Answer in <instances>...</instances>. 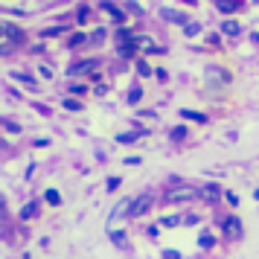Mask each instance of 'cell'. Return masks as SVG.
<instances>
[{
  "label": "cell",
  "instance_id": "cell-1",
  "mask_svg": "<svg viewBox=\"0 0 259 259\" xmlns=\"http://www.w3.org/2000/svg\"><path fill=\"white\" fill-rule=\"evenodd\" d=\"M198 192L192 187H175V189H166L163 192V201L166 204H178V201H189V198H195Z\"/></svg>",
  "mask_w": 259,
  "mask_h": 259
},
{
  "label": "cell",
  "instance_id": "cell-2",
  "mask_svg": "<svg viewBox=\"0 0 259 259\" xmlns=\"http://www.w3.org/2000/svg\"><path fill=\"white\" fill-rule=\"evenodd\" d=\"M152 204H154V195H152V192H143L140 198H134V201H131L128 215H134V219H137V215H146V212L152 210Z\"/></svg>",
  "mask_w": 259,
  "mask_h": 259
},
{
  "label": "cell",
  "instance_id": "cell-3",
  "mask_svg": "<svg viewBox=\"0 0 259 259\" xmlns=\"http://www.w3.org/2000/svg\"><path fill=\"white\" fill-rule=\"evenodd\" d=\"M21 29L18 26H12V24H0V41H9V44H18L21 41Z\"/></svg>",
  "mask_w": 259,
  "mask_h": 259
},
{
  "label": "cell",
  "instance_id": "cell-4",
  "mask_svg": "<svg viewBox=\"0 0 259 259\" xmlns=\"http://www.w3.org/2000/svg\"><path fill=\"white\" fill-rule=\"evenodd\" d=\"M128 210H131V198H122V201L117 204V210L111 212V219H108V227H111L114 222H119V219H125V215H128Z\"/></svg>",
  "mask_w": 259,
  "mask_h": 259
},
{
  "label": "cell",
  "instance_id": "cell-5",
  "mask_svg": "<svg viewBox=\"0 0 259 259\" xmlns=\"http://www.w3.org/2000/svg\"><path fill=\"white\" fill-rule=\"evenodd\" d=\"M99 9H102L105 15H111V18H114L117 24H125V15H122V9H117L114 3H108V0H102V3H99Z\"/></svg>",
  "mask_w": 259,
  "mask_h": 259
},
{
  "label": "cell",
  "instance_id": "cell-6",
  "mask_svg": "<svg viewBox=\"0 0 259 259\" xmlns=\"http://www.w3.org/2000/svg\"><path fill=\"white\" fill-rule=\"evenodd\" d=\"M160 18H163V21H169V24H189L187 15L178 12V9H160Z\"/></svg>",
  "mask_w": 259,
  "mask_h": 259
},
{
  "label": "cell",
  "instance_id": "cell-7",
  "mask_svg": "<svg viewBox=\"0 0 259 259\" xmlns=\"http://www.w3.org/2000/svg\"><path fill=\"white\" fill-rule=\"evenodd\" d=\"M117 53L122 56V59H131V56L137 53V35L128 38V41H119V50H117Z\"/></svg>",
  "mask_w": 259,
  "mask_h": 259
},
{
  "label": "cell",
  "instance_id": "cell-8",
  "mask_svg": "<svg viewBox=\"0 0 259 259\" xmlns=\"http://www.w3.org/2000/svg\"><path fill=\"white\" fill-rule=\"evenodd\" d=\"M224 233H227V236H242V222L233 219V215H230V219H224Z\"/></svg>",
  "mask_w": 259,
  "mask_h": 259
},
{
  "label": "cell",
  "instance_id": "cell-9",
  "mask_svg": "<svg viewBox=\"0 0 259 259\" xmlns=\"http://www.w3.org/2000/svg\"><path fill=\"white\" fill-rule=\"evenodd\" d=\"M96 64H99V61H96V59L79 61V64H73V67H70V76H79V73H88V70H94Z\"/></svg>",
  "mask_w": 259,
  "mask_h": 259
},
{
  "label": "cell",
  "instance_id": "cell-10",
  "mask_svg": "<svg viewBox=\"0 0 259 259\" xmlns=\"http://www.w3.org/2000/svg\"><path fill=\"white\" fill-rule=\"evenodd\" d=\"M38 207H41L38 201H29L24 210H21V219H24V222H26V219H35V215H38Z\"/></svg>",
  "mask_w": 259,
  "mask_h": 259
},
{
  "label": "cell",
  "instance_id": "cell-11",
  "mask_svg": "<svg viewBox=\"0 0 259 259\" xmlns=\"http://www.w3.org/2000/svg\"><path fill=\"white\" fill-rule=\"evenodd\" d=\"M222 32H224V35H239V32H242V26H239V24H236V21H224V24H222Z\"/></svg>",
  "mask_w": 259,
  "mask_h": 259
},
{
  "label": "cell",
  "instance_id": "cell-12",
  "mask_svg": "<svg viewBox=\"0 0 259 259\" xmlns=\"http://www.w3.org/2000/svg\"><path fill=\"white\" fill-rule=\"evenodd\" d=\"M181 117H187V119H192V122H207V114H201V111H181Z\"/></svg>",
  "mask_w": 259,
  "mask_h": 259
},
{
  "label": "cell",
  "instance_id": "cell-13",
  "mask_svg": "<svg viewBox=\"0 0 259 259\" xmlns=\"http://www.w3.org/2000/svg\"><path fill=\"white\" fill-rule=\"evenodd\" d=\"M215 6H219L222 12H236V9H239V3H236V0H215Z\"/></svg>",
  "mask_w": 259,
  "mask_h": 259
},
{
  "label": "cell",
  "instance_id": "cell-14",
  "mask_svg": "<svg viewBox=\"0 0 259 259\" xmlns=\"http://www.w3.org/2000/svg\"><path fill=\"white\" fill-rule=\"evenodd\" d=\"M201 192H204V198H210V201H215L219 195H222V189L215 187V184H210V187H204Z\"/></svg>",
  "mask_w": 259,
  "mask_h": 259
},
{
  "label": "cell",
  "instance_id": "cell-15",
  "mask_svg": "<svg viewBox=\"0 0 259 259\" xmlns=\"http://www.w3.org/2000/svg\"><path fill=\"white\" fill-rule=\"evenodd\" d=\"M160 224H163V227H178V224H184V215H166Z\"/></svg>",
  "mask_w": 259,
  "mask_h": 259
},
{
  "label": "cell",
  "instance_id": "cell-16",
  "mask_svg": "<svg viewBox=\"0 0 259 259\" xmlns=\"http://www.w3.org/2000/svg\"><path fill=\"white\" fill-rule=\"evenodd\" d=\"M117 140H119V143H125V146H128V143H137V140H140V134H137V131H131V134H119Z\"/></svg>",
  "mask_w": 259,
  "mask_h": 259
},
{
  "label": "cell",
  "instance_id": "cell-17",
  "mask_svg": "<svg viewBox=\"0 0 259 259\" xmlns=\"http://www.w3.org/2000/svg\"><path fill=\"white\" fill-rule=\"evenodd\" d=\"M140 99H143V91H140V88H131V91H128V102H131V105H137Z\"/></svg>",
  "mask_w": 259,
  "mask_h": 259
},
{
  "label": "cell",
  "instance_id": "cell-18",
  "mask_svg": "<svg viewBox=\"0 0 259 259\" xmlns=\"http://www.w3.org/2000/svg\"><path fill=\"white\" fill-rule=\"evenodd\" d=\"M44 198H47V204H53V207H56V204H61V195L56 192V189H47V195H44Z\"/></svg>",
  "mask_w": 259,
  "mask_h": 259
},
{
  "label": "cell",
  "instance_id": "cell-19",
  "mask_svg": "<svg viewBox=\"0 0 259 259\" xmlns=\"http://www.w3.org/2000/svg\"><path fill=\"white\" fill-rule=\"evenodd\" d=\"M184 29H187V35L192 38V35H198V32H201V24H195V21H189V24H184Z\"/></svg>",
  "mask_w": 259,
  "mask_h": 259
},
{
  "label": "cell",
  "instance_id": "cell-20",
  "mask_svg": "<svg viewBox=\"0 0 259 259\" xmlns=\"http://www.w3.org/2000/svg\"><path fill=\"white\" fill-rule=\"evenodd\" d=\"M111 239H114V245H119V247H125V245H128V242H125V236H122V230L111 233Z\"/></svg>",
  "mask_w": 259,
  "mask_h": 259
},
{
  "label": "cell",
  "instance_id": "cell-21",
  "mask_svg": "<svg viewBox=\"0 0 259 259\" xmlns=\"http://www.w3.org/2000/svg\"><path fill=\"white\" fill-rule=\"evenodd\" d=\"M137 70H140V76H152V67H149L143 59H137Z\"/></svg>",
  "mask_w": 259,
  "mask_h": 259
},
{
  "label": "cell",
  "instance_id": "cell-22",
  "mask_svg": "<svg viewBox=\"0 0 259 259\" xmlns=\"http://www.w3.org/2000/svg\"><path fill=\"white\" fill-rule=\"evenodd\" d=\"M84 41H88V35L76 32V35H70V47H79V44H84Z\"/></svg>",
  "mask_w": 259,
  "mask_h": 259
},
{
  "label": "cell",
  "instance_id": "cell-23",
  "mask_svg": "<svg viewBox=\"0 0 259 259\" xmlns=\"http://www.w3.org/2000/svg\"><path fill=\"white\" fill-rule=\"evenodd\" d=\"M64 108H67V111H79L82 102H79V99H64Z\"/></svg>",
  "mask_w": 259,
  "mask_h": 259
},
{
  "label": "cell",
  "instance_id": "cell-24",
  "mask_svg": "<svg viewBox=\"0 0 259 259\" xmlns=\"http://www.w3.org/2000/svg\"><path fill=\"white\" fill-rule=\"evenodd\" d=\"M88 18H91V9L82 6V9H79V24H88Z\"/></svg>",
  "mask_w": 259,
  "mask_h": 259
},
{
  "label": "cell",
  "instance_id": "cell-25",
  "mask_svg": "<svg viewBox=\"0 0 259 259\" xmlns=\"http://www.w3.org/2000/svg\"><path fill=\"white\" fill-rule=\"evenodd\" d=\"M61 32H67V26H53V29H47V32H44V35H61Z\"/></svg>",
  "mask_w": 259,
  "mask_h": 259
},
{
  "label": "cell",
  "instance_id": "cell-26",
  "mask_svg": "<svg viewBox=\"0 0 259 259\" xmlns=\"http://www.w3.org/2000/svg\"><path fill=\"white\" fill-rule=\"evenodd\" d=\"M172 137H175V140H181V137H187V128H184V125H178V128H172Z\"/></svg>",
  "mask_w": 259,
  "mask_h": 259
},
{
  "label": "cell",
  "instance_id": "cell-27",
  "mask_svg": "<svg viewBox=\"0 0 259 259\" xmlns=\"http://www.w3.org/2000/svg\"><path fill=\"white\" fill-rule=\"evenodd\" d=\"M201 247H212V236H207V233H201Z\"/></svg>",
  "mask_w": 259,
  "mask_h": 259
},
{
  "label": "cell",
  "instance_id": "cell-28",
  "mask_svg": "<svg viewBox=\"0 0 259 259\" xmlns=\"http://www.w3.org/2000/svg\"><path fill=\"white\" fill-rule=\"evenodd\" d=\"M163 256L166 259H181V253H178V250H163Z\"/></svg>",
  "mask_w": 259,
  "mask_h": 259
},
{
  "label": "cell",
  "instance_id": "cell-29",
  "mask_svg": "<svg viewBox=\"0 0 259 259\" xmlns=\"http://www.w3.org/2000/svg\"><path fill=\"white\" fill-rule=\"evenodd\" d=\"M119 187V178H108V189H117Z\"/></svg>",
  "mask_w": 259,
  "mask_h": 259
},
{
  "label": "cell",
  "instance_id": "cell-30",
  "mask_svg": "<svg viewBox=\"0 0 259 259\" xmlns=\"http://www.w3.org/2000/svg\"><path fill=\"white\" fill-rule=\"evenodd\" d=\"M227 201H230L233 207H239V195H233V192H227Z\"/></svg>",
  "mask_w": 259,
  "mask_h": 259
},
{
  "label": "cell",
  "instance_id": "cell-31",
  "mask_svg": "<svg viewBox=\"0 0 259 259\" xmlns=\"http://www.w3.org/2000/svg\"><path fill=\"white\" fill-rule=\"evenodd\" d=\"M3 212H6V201H3V195H0V219H3Z\"/></svg>",
  "mask_w": 259,
  "mask_h": 259
},
{
  "label": "cell",
  "instance_id": "cell-32",
  "mask_svg": "<svg viewBox=\"0 0 259 259\" xmlns=\"http://www.w3.org/2000/svg\"><path fill=\"white\" fill-rule=\"evenodd\" d=\"M253 41H256V44H259V32H253Z\"/></svg>",
  "mask_w": 259,
  "mask_h": 259
},
{
  "label": "cell",
  "instance_id": "cell-33",
  "mask_svg": "<svg viewBox=\"0 0 259 259\" xmlns=\"http://www.w3.org/2000/svg\"><path fill=\"white\" fill-rule=\"evenodd\" d=\"M187 3H189V6H195V3H198V0H187Z\"/></svg>",
  "mask_w": 259,
  "mask_h": 259
},
{
  "label": "cell",
  "instance_id": "cell-34",
  "mask_svg": "<svg viewBox=\"0 0 259 259\" xmlns=\"http://www.w3.org/2000/svg\"><path fill=\"white\" fill-rule=\"evenodd\" d=\"M24 259H32V256H29V253H26V256H24Z\"/></svg>",
  "mask_w": 259,
  "mask_h": 259
}]
</instances>
